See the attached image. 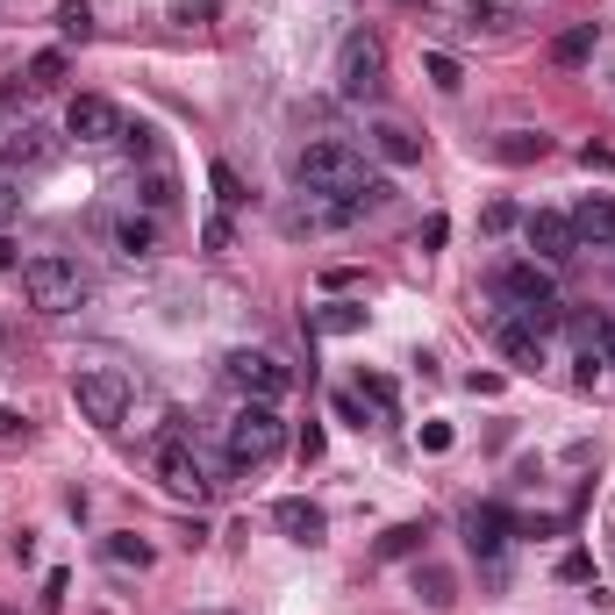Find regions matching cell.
<instances>
[{
    "instance_id": "cell-32",
    "label": "cell",
    "mask_w": 615,
    "mask_h": 615,
    "mask_svg": "<svg viewBox=\"0 0 615 615\" xmlns=\"http://www.w3.org/2000/svg\"><path fill=\"white\" fill-rule=\"evenodd\" d=\"M558 580L586 586V580H594V558H586V551H566V558H558Z\"/></svg>"
},
{
    "instance_id": "cell-17",
    "label": "cell",
    "mask_w": 615,
    "mask_h": 615,
    "mask_svg": "<svg viewBox=\"0 0 615 615\" xmlns=\"http://www.w3.org/2000/svg\"><path fill=\"white\" fill-rule=\"evenodd\" d=\"M373 150L387 166H422V136L401 129V122H373Z\"/></svg>"
},
{
    "instance_id": "cell-46",
    "label": "cell",
    "mask_w": 615,
    "mask_h": 615,
    "mask_svg": "<svg viewBox=\"0 0 615 615\" xmlns=\"http://www.w3.org/2000/svg\"><path fill=\"white\" fill-rule=\"evenodd\" d=\"M0 615H15V608H0Z\"/></svg>"
},
{
    "instance_id": "cell-13",
    "label": "cell",
    "mask_w": 615,
    "mask_h": 615,
    "mask_svg": "<svg viewBox=\"0 0 615 615\" xmlns=\"http://www.w3.org/2000/svg\"><path fill=\"white\" fill-rule=\"evenodd\" d=\"M566 223H572V237H580V251H615V201L608 194H586Z\"/></svg>"
},
{
    "instance_id": "cell-6",
    "label": "cell",
    "mask_w": 615,
    "mask_h": 615,
    "mask_svg": "<svg viewBox=\"0 0 615 615\" xmlns=\"http://www.w3.org/2000/svg\"><path fill=\"white\" fill-rule=\"evenodd\" d=\"M223 373H229V387H237L243 401H272V408H280L286 394H294V365H280L272 351H229Z\"/></svg>"
},
{
    "instance_id": "cell-18",
    "label": "cell",
    "mask_w": 615,
    "mask_h": 615,
    "mask_svg": "<svg viewBox=\"0 0 615 615\" xmlns=\"http://www.w3.org/2000/svg\"><path fill=\"white\" fill-rule=\"evenodd\" d=\"M487 150H494L501 166H537L544 150H551V136H537V129H509V136H494Z\"/></svg>"
},
{
    "instance_id": "cell-24",
    "label": "cell",
    "mask_w": 615,
    "mask_h": 615,
    "mask_svg": "<svg viewBox=\"0 0 615 615\" xmlns=\"http://www.w3.org/2000/svg\"><path fill=\"white\" fill-rule=\"evenodd\" d=\"M415 594L430 601V608H451V572L444 566H415Z\"/></svg>"
},
{
    "instance_id": "cell-30",
    "label": "cell",
    "mask_w": 615,
    "mask_h": 615,
    "mask_svg": "<svg viewBox=\"0 0 615 615\" xmlns=\"http://www.w3.org/2000/svg\"><path fill=\"white\" fill-rule=\"evenodd\" d=\"M466 22H472V30H501V22H509V8H501V0H472Z\"/></svg>"
},
{
    "instance_id": "cell-37",
    "label": "cell",
    "mask_w": 615,
    "mask_h": 615,
    "mask_svg": "<svg viewBox=\"0 0 615 615\" xmlns=\"http://www.w3.org/2000/svg\"><path fill=\"white\" fill-rule=\"evenodd\" d=\"M65 586H72L65 572H50V580H44V615H58V608H65Z\"/></svg>"
},
{
    "instance_id": "cell-33",
    "label": "cell",
    "mask_w": 615,
    "mask_h": 615,
    "mask_svg": "<svg viewBox=\"0 0 615 615\" xmlns=\"http://www.w3.org/2000/svg\"><path fill=\"white\" fill-rule=\"evenodd\" d=\"M58 79H65V58H58V50H44V58L30 65V87H58Z\"/></svg>"
},
{
    "instance_id": "cell-39",
    "label": "cell",
    "mask_w": 615,
    "mask_h": 615,
    "mask_svg": "<svg viewBox=\"0 0 615 615\" xmlns=\"http://www.w3.org/2000/svg\"><path fill=\"white\" fill-rule=\"evenodd\" d=\"M316 458H322V430L308 422V430H300V466H316Z\"/></svg>"
},
{
    "instance_id": "cell-20",
    "label": "cell",
    "mask_w": 615,
    "mask_h": 615,
    "mask_svg": "<svg viewBox=\"0 0 615 615\" xmlns=\"http://www.w3.org/2000/svg\"><path fill=\"white\" fill-rule=\"evenodd\" d=\"M115 251L122 258H150V251H158V223H150V215H122V223H115Z\"/></svg>"
},
{
    "instance_id": "cell-14",
    "label": "cell",
    "mask_w": 615,
    "mask_h": 615,
    "mask_svg": "<svg viewBox=\"0 0 615 615\" xmlns=\"http://www.w3.org/2000/svg\"><path fill=\"white\" fill-rule=\"evenodd\" d=\"M494 351L509 365H523V373H537V365H544V330H537V322H523V316H501L494 322Z\"/></svg>"
},
{
    "instance_id": "cell-25",
    "label": "cell",
    "mask_w": 615,
    "mask_h": 615,
    "mask_svg": "<svg viewBox=\"0 0 615 615\" xmlns=\"http://www.w3.org/2000/svg\"><path fill=\"white\" fill-rule=\"evenodd\" d=\"M101 551H107V558H115V566H136V572H144V566H150V544H144V537H129V529H122V537H107V544H101Z\"/></svg>"
},
{
    "instance_id": "cell-35",
    "label": "cell",
    "mask_w": 615,
    "mask_h": 615,
    "mask_svg": "<svg viewBox=\"0 0 615 615\" xmlns=\"http://www.w3.org/2000/svg\"><path fill=\"white\" fill-rule=\"evenodd\" d=\"M515 223H523L515 201H487V229H494V237H501V229H515Z\"/></svg>"
},
{
    "instance_id": "cell-1",
    "label": "cell",
    "mask_w": 615,
    "mask_h": 615,
    "mask_svg": "<svg viewBox=\"0 0 615 615\" xmlns=\"http://www.w3.org/2000/svg\"><path fill=\"white\" fill-rule=\"evenodd\" d=\"M294 186L300 194H344V201H365L358 186H373V172H365V158L351 144H337V136H316V144L294 150Z\"/></svg>"
},
{
    "instance_id": "cell-22",
    "label": "cell",
    "mask_w": 615,
    "mask_h": 615,
    "mask_svg": "<svg viewBox=\"0 0 615 615\" xmlns=\"http://www.w3.org/2000/svg\"><path fill=\"white\" fill-rule=\"evenodd\" d=\"M422 537H430L422 523H394L387 537H379V551H373V558H415V551H422Z\"/></svg>"
},
{
    "instance_id": "cell-23",
    "label": "cell",
    "mask_w": 615,
    "mask_h": 615,
    "mask_svg": "<svg viewBox=\"0 0 615 615\" xmlns=\"http://www.w3.org/2000/svg\"><path fill=\"white\" fill-rule=\"evenodd\" d=\"M208 186H215V201H223V215L251 201V194H243V180H237V166H223V158H215V166H208Z\"/></svg>"
},
{
    "instance_id": "cell-41",
    "label": "cell",
    "mask_w": 615,
    "mask_h": 615,
    "mask_svg": "<svg viewBox=\"0 0 615 615\" xmlns=\"http://www.w3.org/2000/svg\"><path fill=\"white\" fill-rule=\"evenodd\" d=\"M444 237H451V223H444V215H430V223H422V251H436Z\"/></svg>"
},
{
    "instance_id": "cell-3",
    "label": "cell",
    "mask_w": 615,
    "mask_h": 615,
    "mask_svg": "<svg viewBox=\"0 0 615 615\" xmlns=\"http://www.w3.org/2000/svg\"><path fill=\"white\" fill-rule=\"evenodd\" d=\"M223 444H229V466H237V472L272 466V458H280V444H286V422H280V408H272V401H243L237 415H229Z\"/></svg>"
},
{
    "instance_id": "cell-10",
    "label": "cell",
    "mask_w": 615,
    "mask_h": 615,
    "mask_svg": "<svg viewBox=\"0 0 615 615\" xmlns=\"http://www.w3.org/2000/svg\"><path fill=\"white\" fill-rule=\"evenodd\" d=\"M509 537H515V515L501 509V501H480V509L466 515V544H472V558L487 566V580H501V558H509Z\"/></svg>"
},
{
    "instance_id": "cell-44",
    "label": "cell",
    "mask_w": 615,
    "mask_h": 615,
    "mask_svg": "<svg viewBox=\"0 0 615 615\" xmlns=\"http://www.w3.org/2000/svg\"><path fill=\"white\" fill-rule=\"evenodd\" d=\"M0 272H15V243H8V229H0Z\"/></svg>"
},
{
    "instance_id": "cell-31",
    "label": "cell",
    "mask_w": 615,
    "mask_h": 615,
    "mask_svg": "<svg viewBox=\"0 0 615 615\" xmlns=\"http://www.w3.org/2000/svg\"><path fill=\"white\" fill-rule=\"evenodd\" d=\"M144 201H150V208H172V172H166V166H150V180H144Z\"/></svg>"
},
{
    "instance_id": "cell-2",
    "label": "cell",
    "mask_w": 615,
    "mask_h": 615,
    "mask_svg": "<svg viewBox=\"0 0 615 615\" xmlns=\"http://www.w3.org/2000/svg\"><path fill=\"white\" fill-rule=\"evenodd\" d=\"M87 294H93V280L65 251H36L22 265V300H30L36 316H72V308H87Z\"/></svg>"
},
{
    "instance_id": "cell-42",
    "label": "cell",
    "mask_w": 615,
    "mask_h": 615,
    "mask_svg": "<svg viewBox=\"0 0 615 615\" xmlns=\"http://www.w3.org/2000/svg\"><path fill=\"white\" fill-rule=\"evenodd\" d=\"M580 158H586V166H594V172H615V150H601V144H586Z\"/></svg>"
},
{
    "instance_id": "cell-27",
    "label": "cell",
    "mask_w": 615,
    "mask_h": 615,
    "mask_svg": "<svg viewBox=\"0 0 615 615\" xmlns=\"http://www.w3.org/2000/svg\"><path fill=\"white\" fill-rule=\"evenodd\" d=\"M422 72H430L444 93H458V87H466V72H458V58H451V50H430V58H422Z\"/></svg>"
},
{
    "instance_id": "cell-36",
    "label": "cell",
    "mask_w": 615,
    "mask_h": 615,
    "mask_svg": "<svg viewBox=\"0 0 615 615\" xmlns=\"http://www.w3.org/2000/svg\"><path fill=\"white\" fill-rule=\"evenodd\" d=\"M337 415H344V422H358V430H365V394H358V387H351V394H337Z\"/></svg>"
},
{
    "instance_id": "cell-12",
    "label": "cell",
    "mask_w": 615,
    "mask_h": 615,
    "mask_svg": "<svg viewBox=\"0 0 615 615\" xmlns=\"http://www.w3.org/2000/svg\"><path fill=\"white\" fill-rule=\"evenodd\" d=\"M523 237H529V251H537L544 265H566V258L580 251V237H572V223H566V215H551V208L523 215Z\"/></svg>"
},
{
    "instance_id": "cell-29",
    "label": "cell",
    "mask_w": 615,
    "mask_h": 615,
    "mask_svg": "<svg viewBox=\"0 0 615 615\" xmlns=\"http://www.w3.org/2000/svg\"><path fill=\"white\" fill-rule=\"evenodd\" d=\"M358 394H365V408H394V379L387 373H358Z\"/></svg>"
},
{
    "instance_id": "cell-26",
    "label": "cell",
    "mask_w": 615,
    "mask_h": 615,
    "mask_svg": "<svg viewBox=\"0 0 615 615\" xmlns=\"http://www.w3.org/2000/svg\"><path fill=\"white\" fill-rule=\"evenodd\" d=\"M58 30L87 44V36H93V8H87V0H58Z\"/></svg>"
},
{
    "instance_id": "cell-11",
    "label": "cell",
    "mask_w": 615,
    "mask_h": 615,
    "mask_svg": "<svg viewBox=\"0 0 615 615\" xmlns=\"http://www.w3.org/2000/svg\"><path fill=\"white\" fill-rule=\"evenodd\" d=\"M65 136H79V144H122L129 122H122V107L107 101V93H72V107H65Z\"/></svg>"
},
{
    "instance_id": "cell-19",
    "label": "cell",
    "mask_w": 615,
    "mask_h": 615,
    "mask_svg": "<svg viewBox=\"0 0 615 615\" xmlns=\"http://www.w3.org/2000/svg\"><path fill=\"white\" fill-rule=\"evenodd\" d=\"M308 330H316V337H358L365 330V308H358V300H330V308L308 316Z\"/></svg>"
},
{
    "instance_id": "cell-4",
    "label": "cell",
    "mask_w": 615,
    "mask_h": 615,
    "mask_svg": "<svg viewBox=\"0 0 615 615\" xmlns=\"http://www.w3.org/2000/svg\"><path fill=\"white\" fill-rule=\"evenodd\" d=\"M494 294L509 300L523 322H537V330H558V322H566V308H558V280L544 265H529V258H509V265L494 272Z\"/></svg>"
},
{
    "instance_id": "cell-8",
    "label": "cell",
    "mask_w": 615,
    "mask_h": 615,
    "mask_svg": "<svg viewBox=\"0 0 615 615\" xmlns=\"http://www.w3.org/2000/svg\"><path fill=\"white\" fill-rule=\"evenodd\" d=\"M72 401L93 430H115V422L129 415V379L107 373V365H87V373H72Z\"/></svg>"
},
{
    "instance_id": "cell-5",
    "label": "cell",
    "mask_w": 615,
    "mask_h": 615,
    "mask_svg": "<svg viewBox=\"0 0 615 615\" xmlns=\"http://www.w3.org/2000/svg\"><path fill=\"white\" fill-rule=\"evenodd\" d=\"M337 87H344V101H379V93H387V44H379L373 30L344 36V50H337Z\"/></svg>"
},
{
    "instance_id": "cell-45",
    "label": "cell",
    "mask_w": 615,
    "mask_h": 615,
    "mask_svg": "<svg viewBox=\"0 0 615 615\" xmlns=\"http://www.w3.org/2000/svg\"><path fill=\"white\" fill-rule=\"evenodd\" d=\"M0 115H8V93H0Z\"/></svg>"
},
{
    "instance_id": "cell-16",
    "label": "cell",
    "mask_w": 615,
    "mask_h": 615,
    "mask_svg": "<svg viewBox=\"0 0 615 615\" xmlns=\"http://www.w3.org/2000/svg\"><path fill=\"white\" fill-rule=\"evenodd\" d=\"M50 158V136L36 122H15V129H0V166H44Z\"/></svg>"
},
{
    "instance_id": "cell-7",
    "label": "cell",
    "mask_w": 615,
    "mask_h": 615,
    "mask_svg": "<svg viewBox=\"0 0 615 615\" xmlns=\"http://www.w3.org/2000/svg\"><path fill=\"white\" fill-rule=\"evenodd\" d=\"M365 215V201H344V194H300L280 208V229L286 237H330V229H351Z\"/></svg>"
},
{
    "instance_id": "cell-43",
    "label": "cell",
    "mask_w": 615,
    "mask_h": 615,
    "mask_svg": "<svg viewBox=\"0 0 615 615\" xmlns=\"http://www.w3.org/2000/svg\"><path fill=\"white\" fill-rule=\"evenodd\" d=\"M15 436H22V415H15V408H0V444H15Z\"/></svg>"
},
{
    "instance_id": "cell-28",
    "label": "cell",
    "mask_w": 615,
    "mask_h": 615,
    "mask_svg": "<svg viewBox=\"0 0 615 615\" xmlns=\"http://www.w3.org/2000/svg\"><path fill=\"white\" fill-rule=\"evenodd\" d=\"M201 243H208L215 258H229V251H237V229H229V215H208V223H201Z\"/></svg>"
},
{
    "instance_id": "cell-9",
    "label": "cell",
    "mask_w": 615,
    "mask_h": 615,
    "mask_svg": "<svg viewBox=\"0 0 615 615\" xmlns=\"http://www.w3.org/2000/svg\"><path fill=\"white\" fill-rule=\"evenodd\" d=\"M158 480H166V494H180V501H208L215 487V472H208V458H201L186 436H166V451H158Z\"/></svg>"
},
{
    "instance_id": "cell-34",
    "label": "cell",
    "mask_w": 615,
    "mask_h": 615,
    "mask_svg": "<svg viewBox=\"0 0 615 615\" xmlns=\"http://www.w3.org/2000/svg\"><path fill=\"white\" fill-rule=\"evenodd\" d=\"M15 215H22V186H15V180H8V172H0V229L15 223Z\"/></svg>"
},
{
    "instance_id": "cell-15",
    "label": "cell",
    "mask_w": 615,
    "mask_h": 615,
    "mask_svg": "<svg viewBox=\"0 0 615 615\" xmlns=\"http://www.w3.org/2000/svg\"><path fill=\"white\" fill-rule=\"evenodd\" d=\"M272 523H280L294 544H322V529H330V523H322V509H316V501H300V494L272 501Z\"/></svg>"
},
{
    "instance_id": "cell-40",
    "label": "cell",
    "mask_w": 615,
    "mask_h": 615,
    "mask_svg": "<svg viewBox=\"0 0 615 615\" xmlns=\"http://www.w3.org/2000/svg\"><path fill=\"white\" fill-rule=\"evenodd\" d=\"M594 351L615 365V316H608V322H594Z\"/></svg>"
},
{
    "instance_id": "cell-21",
    "label": "cell",
    "mask_w": 615,
    "mask_h": 615,
    "mask_svg": "<svg viewBox=\"0 0 615 615\" xmlns=\"http://www.w3.org/2000/svg\"><path fill=\"white\" fill-rule=\"evenodd\" d=\"M551 58L558 65H586V58H594V22H572V30L551 44Z\"/></svg>"
},
{
    "instance_id": "cell-38",
    "label": "cell",
    "mask_w": 615,
    "mask_h": 615,
    "mask_svg": "<svg viewBox=\"0 0 615 615\" xmlns=\"http://www.w3.org/2000/svg\"><path fill=\"white\" fill-rule=\"evenodd\" d=\"M422 451H451V422H422Z\"/></svg>"
}]
</instances>
